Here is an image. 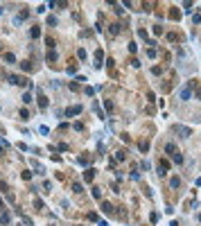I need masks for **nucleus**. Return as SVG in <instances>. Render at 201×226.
I'll return each instance as SVG.
<instances>
[{"label":"nucleus","mask_w":201,"mask_h":226,"mask_svg":"<svg viewBox=\"0 0 201 226\" xmlns=\"http://www.w3.org/2000/svg\"><path fill=\"white\" fill-rule=\"evenodd\" d=\"M165 152H167V156H170V158H172L176 165H181V163H183V156H181V152L176 149V145L167 142V145H165Z\"/></svg>","instance_id":"f257e3e1"},{"label":"nucleus","mask_w":201,"mask_h":226,"mask_svg":"<svg viewBox=\"0 0 201 226\" xmlns=\"http://www.w3.org/2000/svg\"><path fill=\"white\" fill-rule=\"evenodd\" d=\"M174 133H181V138H188V136H192V129H188V127H181V125H174Z\"/></svg>","instance_id":"f03ea898"},{"label":"nucleus","mask_w":201,"mask_h":226,"mask_svg":"<svg viewBox=\"0 0 201 226\" xmlns=\"http://www.w3.org/2000/svg\"><path fill=\"white\" fill-rule=\"evenodd\" d=\"M84 109L82 106H70V109H66V118H72V115H79Z\"/></svg>","instance_id":"7ed1b4c3"},{"label":"nucleus","mask_w":201,"mask_h":226,"mask_svg":"<svg viewBox=\"0 0 201 226\" xmlns=\"http://www.w3.org/2000/svg\"><path fill=\"white\" fill-rule=\"evenodd\" d=\"M102 61H104V52L102 50H95V68H102Z\"/></svg>","instance_id":"20e7f679"},{"label":"nucleus","mask_w":201,"mask_h":226,"mask_svg":"<svg viewBox=\"0 0 201 226\" xmlns=\"http://www.w3.org/2000/svg\"><path fill=\"white\" fill-rule=\"evenodd\" d=\"M0 190L7 194V197H9L11 201H14V194H11V190H9V183H7V181H0Z\"/></svg>","instance_id":"39448f33"},{"label":"nucleus","mask_w":201,"mask_h":226,"mask_svg":"<svg viewBox=\"0 0 201 226\" xmlns=\"http://www.w3.org/2000/svg\"><path fill=\"white\" fill-rule=\"evenodd\" d=\"M38 106H41V109L48 106V97H45V93H43L41 88H38Z\"/></svg>","instance_id":"423d86ee"},{"label":"nucleus","mask_w":201,"mask_h":226,"mask_svg":"<svg viewBox=\"0 0 201 226\" xmlns=\"http://www.w3.org/2000/svg\"><path fill=\"white\" fill-rule=\"evenodd\" d=\"M93 179H95V170H93V167H88L86 172H84V181H86V183H90Z\"/></svg>","instance_id":"0eeeda50"},{"label":"nucleus","mask_w":201,"mask_h":226,"mask_svg":"<svg viewBox=\"0 0 201 226\" xmlns=\"http://www.w3.org/2000/svg\"><path fill=\"white\" fill-rule=\"evenodd\" d=\"M113 203H109V201H102V210H104V213H106V215H113Z\"/></svg>","instance_id":"6e6552de"},{"label":"nucleus","mask_w":201,"mask_h":226,"mask_svg":"<svg viewBox=\"0 0 201 226\" xmlns=\"http://www.w3.org/2000/svg\"><path fill=\"white\" fill-rule=\"evenodd\" d=\"M167 41H170V43H174V41H176V43H181V41H183V36H181V34L170 32V34H167Z\"/></svg>","instance_id":"1a4fd4ad"},{"label":"nucleus","mask_w":201,"mask_h":226,"mask_svg":"<svg viewBox=\"0 0 201 226\" xmlns=\"http://www.w3.org/2000/svg\"><path fill=\"white\" fill-rule=\"evenodd\" d=\"M124 158H127V152H124V149H117L113 154V161H124Z\"/></svg>","instance_id":"9d476101"},{"label":"nucleus","mask_w":201,"mask_h":226,"mask_svg":"<svg viewBox=\"0 0 201 226\" xmlns=\"http://www.w3.org/2000/svg\"><path fill=\"white\" fill-rule=\"evenodd\" d=\"M109 32L113 34V36H115V34H120V32H122V27H120V23H113V25H109Z\"/></svg>","instance_id":"9b49d317"},{"label":"nucleus","mask_w":201,"mask_h":226,"mask_svg":"<svg viewBox=\"0 0 201 226\" xmlns=\"http://www.w3.org/2000/svg\"><path fill=\"white\" fill-rule=\"evenodd\" d=\"M170 18H172V21H178V18H181V11H178L176 7H172V9H170Z\"/></svg>","instance_id":"f8f14e48"},{"label":"nucleus","mask_w":201,"mask_h":226,"mask_svg":"<svg viewBox=\"0 0 201 226\" xmlns=\"http://www.w3.org/2000/svg\"><path fill=\"white\" fill-rule=\"evenodd\" d=\"M170 188H181V179H178V176H172V179H170Z\"/></svg>","instance_id":"ddd939ff"},{"label":"nucleus","mask_w":201,"mask_h":226,"mask_svg":"<svg viewBox=\"0 0 201 226\" xmlns=\"http://www.w3.org/2000/svg\"><path fill=\"white\" fill-rule=\"evenodd\" d=\"M2 57H5V61H7V64H16V57H14V52H5Z\"/></svg>","instance_id":"4468645a"},{"label":"nucleus","mask_w":201,"mask_h":226,"mask_svg":"<svg viewBox=\"0 0 201 226\" xmlns=\"http://www.w3.org/2000/svg\"><path fill=\"white\" fill-rule=\"evenodd\" d=\"M29 165H32V167H34V170H36L38 174H43V172H45V170L41 167V163H38V161H29Z\"/></svg>","instance_id":"2eb2a0df"},{"label":"nucleus","mask_w":201,"mask_h":226,"mask_svg":"<svg viewBox=\"0 0 201 226\" xmlns=\"http://www.w3.org/2000/svg\"><path fill=\"white\" fill-rule=\"evenodd\" d=\"M29 34H32V38H38V36H41V27H38V25H34V27L29 30Z\"/></svg>","instance_id":"dca6fc26"},{"label":"nucleus","mask_w":201,"mask_h":226,"mask_svg":"<svg viewBox=\"0 0 201 226\" xmlns=\"http://www.w3.org/2000/svg\"><path fill=\"white\" fill-rule=\"evenodd\" d=\"M68 88L77 93V91H82V84H79V82H70V84H68Z\"/></svg>","instance_id":"f3484780"},{"label":"nucleus","mask_w":201,"mask_h":226,"mask_svg":"<svg viewBox=\"0 0 201 226\" xmlns=\"http://www.w3.org/2000/svg\"><path fill=\"white\" fill-rule=\"evenodd\" d=\"M21 70H25V72H27V70H32V61H29V59L21 61Z\"/></svg>","instance_id":"a211bd4d"},{"label":"nucleus","mask_w":201,"mask_h":226,"mask_svg":"<svg viewBox=\"0 0 201 226\" xmlns=\"http://www.w3.org/2000/svg\"><path fill=\"white\" fill-rule=\"evenodd\" d=\"M190 95H192V93H190V86H185V88L181 91V99H190Z\"/></svg>","instance_id":"6ab92c4d"},{"label":"nucleus","mask_w":201,"mask_h":226,"mask_svg":"<svg viewBox=\"0 0 201 226\" xmlns=\"http://www.w3.org/2000/svg\"><path fill=\"white\" fill-rule=\"evenodd\" d=\"M59 59V54L54 52V50H48V61H57Z\"/></svg>","instance_id":"aec40b11"},{"label":"nucleus","mask_w":201,"mask_h":226,"mask_svg":"<svg viewBox=\"0 0 201 226\" xmlns=\"http://www.w3.org/2000/svg\"><path fill=\"white\" fill-rule=\"evenodd\" d=\"M104 106H106V111H109V113H113V109H115L113 99H106V102H104Z\"/></svg>","instance_id":"412c9836"},{"label":"nucleus","mask_w":201,"mask_h":226,"mask_svg":"<svg viewBox=\"0 0 201 226\" xmlns=\"http://www.w3.org/2000/svg\"><path fill=\"white\" fill-rule=\"evenodd\" d=\"M140 152H143V154L149 152V140H143V142H140Z\"/></svg>","instance_id":"4be33fe9"},{"label":"nucleus","mask_w":201,"mask_h":226,"mask_svg":"<svg viewBox=\"0 0 201 226\" xmlns=\"http://www.w3.org/2000/svg\"><path fill=\"white\" fill-rule=\"evenodd\" d=\"M72 192H77V194H82V192H84L82 183H72Z\"/></svg>","instance_id":"5701e85b"},{"label":"nucleus","mask_w":201,"mask_h":226,"mask_svg":"<svg viewBox=\"0 0 201 226\" xmlns=\"http://www.w3.org/2000/svg\"><path fill=\"white\" fill-rule=\"evenodd\" d=\"M18 115H21V120H29V111H27V109H21Z\"/></svg>","instance_id":"b1692460"},{"label":"nucleus","mask_w":201,"mask_h":226,"mask_svg":"<svg viewBox=\"0 0 201 226\" xmlns=\"http://www.w3.org/2000/svg\"><path fill=\"white\" fill-rule=\"evenodd\" d=\"M72 129H75V131H84V122H82V120H77V122L72 125Z\"/></svg>","instance_id":"393cba45"},{"label":"nucleus","mask_w":201,"mask_h":226,"mask_svg":"<svg viewBox=\"0 0 201 226\" xmlns=\"http://www.w3.org/2000/svg\"><path fill=\"white\" fill-rule=\"evenodd\" d=\"M45 45H48V50H54L57 43H54V38H45Z\"/></svg>","instance_id":"a878e982"},{"label":"nucleus","mask_w":201,"mask_h":226,"mask_svg":"<svg viewBox=\"0 0 201 226\" xmlns=\"http://www.w3.org/2000/svg\"><path fill=\"white\" fill-rule=\"evenodd\" d=\"M86 219L88 222H97V213H86Z\"/></svg>","instance_id":"bb28decb"},{"label":"nucleus","mask_w":201,"mask_h":226,"mask_svg":"<svg viewBox=\"0 0 201 226\" xmlns=\"http://www.w3.org/2000/svg\"><path fill=\"white\" fill-rule=\"evenodd\" d=\"M84 93H86L88 97H93V95H95V88H93V86H86V88H84Z\"/></svg>","instance_id":"cd10ccee"},{"label":"nucleus","mask_w":201,"mask_h":226,"mask_svg":"<svg viewBox=\"0 0 201 226\" xmlns=\"http://www.w3.org/2000/svg\"><path fill=\"white\" fill-rule=\"evenodd\" d=\"M129 52H138V43H136V41L129 43Z\"/></svg>","instance_id":"c85d7f7f"},{"label":"nucleus","mask_w":201,"mask_h":226,"mask_svg":"<svg viewBox=\"0 0 201 226\" xmlns=\"http://www.w3.org/2000/svg\"><path fill=\"white\" fill-rule=\"evenodd\" d=\"M52 190V183L50 181H43V192H50Z\"/></svg>","instance_id":"c756f323"},{"label":"nucleus","mask_w":201,"mask_h":226,"mask_svg":"<svg viewBox=\"0 0 201 226\" xmlns=\"http://www.w3.org/2000/svg\"><path fill=\"white\" fill-rule=\"evenodd\" d=\"M9 219H11V217H9V213H2V217H0V222H2V224H9Z\"/></svg>","instance_id":"7c9ffc66"},{"label":"nucleus","mask_w":201,"mask_h":226,"mask_svg":"<svg viewBox=\"0 0 201 226\" xmlns=\"http://www.w3.org/2000/svg\"><path fill=\"white\" fill-rule=\"evenodd\" d=\"M149 219H151V224H156V222L161 219V215H158V213H151V215H149Z\"/></svg>","instance_id":"2f4dec72"},{"label":"nucleus","mask_w":201,"mask_h":226,"mask_svg":"<svg viewBox=\"0 0 201 226\" xmlns=\"http://www.w3.org/2000/svg\"><path fill=\"white\" fill-rule=\"evenodd\" d=\"M138 38H143V41H149V36H147V32H145V30H138Z\"/></svg>","instance_id":"473e14b6"},{"label":"nucleus","mask_w":201,"mask_h":226,"mask_svg":"<svg viewBox=\"0 0 201 226\" xmlns=\"http://www.w3.org/2000/svg\"><path fill=\"white\" fill-rule=\"evenodd\" d=\"M57 23H59V21H57V16H48V25H52V27H54Z\"/></svg>","instance_id":"72a5a7b5"},{"label":"nucleus","mask_w":201,"mask_h":226,"mask_svg":"<svg viewBox=\"0 0 201 226\" xmlns=\"http://www.w3.org/2000/svg\"><path fill=\"white\" fill-rule=\"evenodd\" d=\"M21 176H23V181H29V179H32V172H29V170H25Z\"/></svg>","instance_id":"f704fd0d"},{"label":"nucleus","mask_w":201,"mask_h":226,"mask_svg":"<svg viewBox=\"0 0 201 226\" xmlns=\"http://www.w3.org/2000/svg\"><path fill=\"white\" fill-rule=\"evenodd\" d=\"M34 208H38V210H43V201H41V199H34Z\"/></svg>","instance_id":"c9c22d12"},{"label":"nucleus","mask_w":201,"mask_h":226,"mask_svg":"<svg viewBox=\"0 0 201 226\" xmlns=\"http://www.w3.org/2000/svg\"><path fill=\"white\" fill-rule=\"evenodd\" d=\"M154 34L161 36V34H163V27H161V25H154Z\"/></svg>","instance_id":"e433bc0d"},{"label":"nucleus","mask_w":201,"mask_h":226,"mask_svg":"<svg viewBox=\"0 0 201 226\" xmlns=\"http://www.w3.org/2000/svg\"><path fill=\"white\" fill-rule=\"evenodd\" d=\"M93 197L100 199V197H102V190H100V188H93Z\"/></svg>","instance_id":"4c0bfd02"},{"label":"nucleus","mask_w":201,"mask_h":226,"mask_svg":"<svg viewBox=\"0 0 201 226\" xmlns=\"http://www.w3.org/2000/svg\"><path fill=\"white\" fill-rule=\"evenodd\" d=\"M23 102H25V104H29V102H32V93H25V95H23Z\"/></svg>","instance_id":"58836bf2"},{"label":"nucleus","mask_w":201,"mask_h":226,"mask_svg":"<svg viewBox=\"0 0 201 226\" xmlns=\"http://www.w3.org/2000/svg\"><path fill=\"white\" fill-rule=\"evenodd\" d=\"M79 163H82V165H88V163H90V158H88V156H79Z\"/></svg>","instance_id":"ea45409f"},{"label":"nucleus","mask_w":201,"mask_h":226,"mask_svg":"<svg viewBox=\"0 0 201 226\" xmlns=\"http://www.w3.org/2000/svg\"><path fill=\"white\" fill-rule=\"evenodd\" d=\"M113 7H115V9H113L115 14H120V16H122V11H124V9H122V5H113Z\"/></svg>","instance_id":"a19ab883"},{"label":"nucleus","mask_w":201,"mask_h":226,"mask_svg":"<svg viewBox=\"0 0 201 226\" xmlns=\"http://www.w3.org/2000/svg\"><path fill=\"white\" fill-rule=\"evenodd\" d=\"M38 131H41V133H43V136H48V133H50V129H48V127H45V125H43V127H38Z\"/></svg>","instance_id":"79ce46f5"},{"label":"nucleus","mask_w":201,"mask_h":226,"mask_svg":"<svg viewBox=\"0 0 201 226\" xmlns=\"http://www.w3.org/2000/svg\"><path fill=\"white\" fill-rule=\"evenodd\" d=\"M77 54H79V59H86V50H84V48H79V52H77Z\"/></svg>","instance_id":"37998d69"},{"label":"nucleus","mask_w":201,"mask_h":226,"mask_svg":"<svg viewBox=\"0 0 201 226\" xmlns=\"http://www.w3.org/2000/svg\"><path fill=\"white\" fill-rule=\"evenodd\" d=\"M147 54H149V57H151V59H154V57H156V54H158V52H156V50H154V48H149V50H147Z\"/></svg>","instance_id":"c03bdc74"},{"label":"nucleus","mask_w":201,"mask_h":226,"mask_svg":"<svg viewBox=\"0 0 201 226\" xmlns=\"http://www.w3.org/2000/svg\"><path fill=\"white\" fill-rule=\"evenodd\" d=\"M151 72H154V75H161V72H163V68H158V66H154V68H151Z\"/></svg>","instance_id":"a18cd8bd"},{"label":"nucleus","mask_w":201,"mask_h":226,"mask_svg":"<svg viewBox=\"0 0 201 226\" xmlns=\"http://www.w3.org/2000/svg\"><path fill=\"white\" fill-rule=\"evenodd\" d=\"M57 149H59V152H68V145H66V142H61V145H59Z\"/></svg>","instance_id":"49530a36"},{"label":"nucleus","mask_w":201,"mask_h":226,"mask_svg":"<svg viewBox=\"0 0 201 226\" xmlns=\"http://www.w3.org/2000/svg\"><path fill=\"white\" fill-rule=\"evenodd\" d=\"M97 226H109V224H106L104 219H100V222H97Z\"/></svg>","instance_id":"de8ad7c7"},{"label":"nucleus","mask_w":201,"mask_h":226,"mask_svg":"<svg viewBox=\"0 0 201 226\" xmlns=\"http://www.w3.org/2000/svg\"><path fill=\"white\" fill-rule=\"evenodd\" d=\"M0 154H2V145H0Z\"/></svg>","instance_id":"09e8293b"},{"label":"nucleus","mask_w":201,"mask_h":226,"mask_svg":"<svg viewBox=\"0 0 201 226\" xmlns=\"http://www.w3.org/2000/svg\"><path fill=\"white\" fill-rule=\"evenodd\" d=\"M0 206H2V199H0Z\"/></svg>","instance_id":"8fccbe9b"},{"label":"nucleus","mask_w":201,"mask_h":226,"mask_svg":"<svg viewBox=\"0 0 201 226\" xmlns=\"http://www.w3.org/2000/svg\"><path fill=\"white\" fill-rule=\"evenodd\" d=\"M0 50H2V43H0Z\"/></svg>","instance_id":"3c124183"},{"label":"nucleus","mask_w":201,"mask_h":226,"mask_svg":"<svg viewBox=\"0 0 201 226\" xmlns=\"http://www.w3.org/2000/svg\"><path fill=\"white\" fill-rule=\"evenodd\" d=\"M199 222H201V215H199Z\"/></svg>","instance_id":"603ef678"}]
</instances>
